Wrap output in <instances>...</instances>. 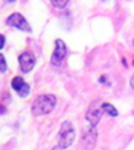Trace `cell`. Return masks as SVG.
Returning <instances> with one entry per match:
<instances>
[{
	"instance_id": "11",
	"label": "cell",
	"mask_w": 134,
	"mask_h": 150,
	"mask_svg": "<svg viewBox=\"0 0 134 150\" xmlns=\"http://www.w3.org/2000/svg\"><path fill=\"white\" fill-rule=\"evenodd\" d=\"M67 2H69V0H51V3H53L54 6H58V8H62V6H66Z\"/></svg>"
},
{
	"instance_id": "13",
	"label": "cell",
	"mask_w": 134,
	"mask_h": 150,
	"mask_svg": "<svg viewBox=\"0 0 134 150\" xmlns=\"http://www.w3.org/2000/svg\"><path fill=\"white\" fill-rule=\"evenodd\" d=\"M3 45H5V37L0 34V48H3Z\"/></svg>"
},
{
	"instance_id": "1",
	"label": "cell",
	"mask_w": 134,
	"mask_h": 150,
	"mask_svg": "<svg viewBox=\"0 0 134 150\" xmlns=\"http://www.w3.org/2000/svg\"><path fill=\"white\" fill-rule=\"evenodd\" d=\"M56 105V96L54 94H42L32 102V113L37 117L50 113Z\"/></svg>"
},
{
	"instance_id": "15",
	"label": "cell",
	"mask_w": 134,
	"mask_h": 150,
	"mask_svg": "<svg viewBox=\"0 0 134 150\" xmlns=\"http://www.w3.org/2000/svg\"><path fill=\"white\" fill-rule=\"evenodd\" d=\"M99 83H107V80H105V77H101V78H99Z\"/></svg>"
},
{
	"instance_id": "19",
	"label": "cell",
	"mask_w": 134,
	"mask_h": 150,
	"mask_svg": "<svg viewBox=\"0 0 134 150\" xmlns=\"http://www.w3.org/2000/svg\"><path fill=\"white\" fill-rule=\"evenodd\" d=\"M133 45H134V40H133Z\"/></svg>"
},
{
	"instance_id": "10",
	"label": "cell",
	"mask_w": 134,
	"mask_h": 150,
	"mask_svg": "<svg viewBox=\"0 0 134 150\" xmlns=\"http://www.w3.org/2000/svg\"><path fill=\"white\" fill-rule=\"evenodd\" d=\"M29 91H30V90H29V85L26 83V85H24V86L21 88L19 91H18V94H19L21 98H26V96H29Z\"/></svg>"
},
{
	"instance_id": "4",
	"label": "cell",
	"mask_w": 134,
	"mask_h": 150,
	"mask_svg": "<svg viewBox=\"0 0 134 150\" xmlns=\"http://www.w3.org/2000/svg\"><path fill=\"white\" fill-rule=\"evenodd\" d=\"M6 24H8L10 27H16V29L24 30V32L32 30L30 26H29V23L26 21V18H24L23 15H19V13H13V15H10L8 18H6Z\"/></svg>"
},
{
	"instance_id": "16",
	"label": "cell",
	"mask_w": 134,
	"mask_h": 150,
	"mask_svg": "<svg viewBox=\"0 0 134 150\" xmlns=\"http://www.w3.org/2000/svg\"><path fill=\"white\" fill-rule=\"evenodd\" d=\"M0 113H5V107H3L2 104H0Z\"/></svg>"
},
{
	"instance_id": "9",
	"label": "cell",
	"mask_w": 134,
	"mask_h": 150,
	"mask_svg": "<svg viewBox=\"0 0 134 150\" xmlns=\"http://www.w3.org/2000/svg\"><path fill=\"white\" fill-rule=\"evenodd\" d=\"M24 85H26V81H24L23 77H15V78L11 80V88H13L15 91H19L21 88L24 86Z\"/></svg>"
},
{
	"instance_id": "6",
	"label": "cell",
	"mask_w": 134,
	"mask_h": 150,
	"mask_svg": "<svg viewBox=\"0 0 134 150\" xmlns=\"http://www.w3.org/2000/svg\"><path fill=\"white\" fill-rule=\"evenodd\" d=\"M35 66V56L30 51H24L19 54V67L24 74H29Z\"/></svg>"
},
{
	"instance_id": "8",
	"label": "cell",
	"mask_w": 134,
	"mask_h": 150,
	"mask_svg": "<svg viewBox=\"0 0 134 150\" xmlns=\"http://www.w3.org/2000/svg\"><path fill=\"white\" fill-rule=\"evenodd\" d=\"M101 107H102V110H104L105 113H109L110 117H117V115H118V110L115 109V107L112 105V104H109V102H104V104H102Z\"/></svg>"
},
{
	"instance_id": "14",
	"label": "cell",
	"mask_w": 134,
	"mask_h": 150,
	"mask_svg": "<svg viewBox=\"0 0 134 150\" xmlns=\"http://www.w3.org/2000/svg\"><path fill=\"white\" fill-rule=\"evenodd\" d=\"M129 85H131V88L134 90V74L131 75V80H129Z\"/></svg>"
},
{
	"instance_id": "5",
	"label": "cell",
	"mask_w": 134,
	"mask_h": 150,
	"mask_svg": "<svg viewBox=\"0 0 134 150\" xmlns=\"http://www.w3.org/2000/svg\"><path fill=\"white\" fill-rule=\"evenodd\" d=\"M96 137H97V133H96V126L90 125V126H85L83 129V134H82V144L85 149L91 150L96 145Z\"/></svg>"
},
{
	"instance_id": "17",
	"label": "cell",
	"mask_w": 134,
	"mask_h": 150,
	"mask_svg": "<svg viewBox=\"0 0 134 150\" xmlns=\"http://www.w3.org/2000/svg\"><path fill=\"white\" fill-rule=\"evenodd\" d=\"M53 150H62V149H61V147H59V145H58V147H54Z\"/></svg>"
},
{
	"instance_id": "2",
	"label": "cell",
	"mask_w": 134,
	"mask_h": 150,
	"mask_svg": "<svg viewBox=\"0 0 134 150\" xmlns=\"http://www.w3.org/2000/svg\"><path fill=\"white\" fill-rule=\"evenodd\" d=\"M75 141V129H73V125L70 121H64L59 131V147L61 149H67L73 144Z\"/></svg>"
},
{
	"instance_id": "3",
	"label": "cell",
	"mask_w": 134,
	"mask_h": 150,
	"mask_svg": "<svg viewBox=\"0 0 134 150\" xmlns=\"http://www.w3.org/2000/svg\"><path fill=\"white\" fill-rule=\"evenodd\" d=\"M66 56H67V46L61 38H58L54 42V51L51 54V64L54 67H59L62 64V61L66 59Z\"/></svg>"
},
{
	"instance_id": "12",
	"label": "cell",
	"mask_w": 134,
	"mask_h": 150,
	"mask_svg": "<svg viewBox=\"0 0 134 150\" xmlns=\"http://www.w3.org/2000/svg\"><path fill=\"white\" fill-rule=\"evenodd\" d=\"M6 70V61L3 58V54L0 53V72H5Z\"/></svg>"
},
{
	"instance_id": "18",
	"label": "cell",
	"mask_w": 134,
	"mask_h": 150,
	"mask_svg": "<svg viewBox=\"0 0 134 150\" xmlns=\"http://www.w3.org/2000/svg\"><path fill=\"white\" fill-rule=\"evenodd\" d=\"M6 2H15V0H6Z\"/></svg>"
},
{
	"instance_id": "7",
	"label": "cell",
	"mask_w": 134,
	"mask_h": 150,
	"mask_svg": "<svg viewBox=\"0 0 134 150\" xmlns=\"http://www.w3.org/2000/svg\"><path fill=\"white\" fill-rule=\"evenodd\" d=\"M102 112H104V110H102V107H99V109H94V107H93V109H90V110L86 112V120H88V123L93 125V126H96V125L101 121Z\"/></svg>"
}]
</instances>
